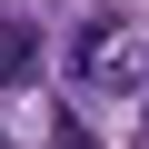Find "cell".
Returning a JSON list of instances; mask_svg holds the SVG:
<instances>
[{
  "label": "cell",
  "instance_id": "obj_1",
  "mask_svg": "<svg viewBox=\"0 0 149 149\" xmlns=\"http://www.w3.org/2000/svg\"><path fill=\"white\" fill-rule=\"evenodd\" d=\"M70 80L80 90H149V30L129 10H90L70 40Z\"/></svg>",
  "mask_w": 149,
  "mask_h": 149
},
{
  "label": "cell",
  "instance_id": "obj_2",
  "mask_svg": "<svg viewBox=\"0 0 149 149\" xmlns=\"http://www.w3.org/2000/svg\"><path fill=\"white\" fill-rule=\"evenodd\" d=\"M30 70H40V30L30 20H0V90H20Z\"/></svg>",
  "mask_w": 149,
  "mask_h": 149
},
{
  "label": "cell",
  "instance_id": "obj_3",
  "mask_svg": "<svg viewBox=\"0 0 149 149\" xmlns=\"http://www.w3.org/2000/svg\"><path fill=\"white\" fill-rule=\"evenodd\" d=\"M60 149H100V139H90V129H80V119H70V129H60Z\"/></svg>",
  "mask_w": 149,
  "mask_h": 149
}]
</instances>
